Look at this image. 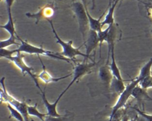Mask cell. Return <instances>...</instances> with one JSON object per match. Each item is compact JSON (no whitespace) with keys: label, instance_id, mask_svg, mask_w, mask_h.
Segmentation results:
<instances>
[{"label":"cell","instance_id":"6da1fadb","mask_svg":"<svg viewBox=\"0 0 152 121\" xmlns=\"http://www.w3.org/2000/svg\"><path fill=\"white\" fill-rule=\"evenodd\" d=\"M16 36H17V39L21 42L18 47L17 49H16L17 52L26 53H28L30 55L36 54V55H37L38 56L39 55H42L49 56V57H50V58H52L54 59L64 60L68 63H70L71 59L62 56L61 55V53H55L52 51L46 50V49H43L42 47L36 46L34 45L28 43V42H27L25 40H22L20 37H18V36L17 34H16Z\"/></svg>","mask_w":152,"mask_h":121},{"label":"cell","instance_id":"7a4b0ae2","mask_svg":"<svg viewBox=\"0 0 152 121\" xmlns=\"http://www.w3.org/2000/svg\"><path fill=\"white\" fill-rule=\"evenodd\" d=\"M48 22L50 24L52 30L55 35V39L56 40V43L59 44L62 48V52L61 53H60L62 56L71 59L74 63H75V57L76 56H81L84 57L86 59H87L88 58L91 59V58L88 56L86 53H84L80 50V49L81 47L82 46H81L77 48H75L72 46V43H73L72 40H69L68 42H64V40H62L59 37L57 33L56 32V30L54 28V26H53V24L52 23V21L51 20H49ZM91 60H93V59H91Z\"/></svg>","mask_w":152,"mask_h":121},{"label":"cell","instance_id":"3957f363","mask_svg":"<svg viewBox=\"0 0 152 121\" xmlns=\"http://www.w3.org/2000/svg\"><path fill=\"white\" fill-rule=\"evenodd\" d=\"M5 77H2L0 79V84L1 87V101H4L7 104H10L14 108L17 109L23 116L25 121H30L29 115L28 114L27 107L28 105L26 103L20 101L12 96L7 90L5 85Z\"/></svg>","mask_w":152,"mask_h":121},{"label":"cell","instance_id":"277c9868","mask_svg":"<svg viewBox=\"0 0 152 121\" xmlns=\"http://www.w3.org/2000/svg\"><path fill=\"white\" fill-rule=\"evenodd\" d=\"M71 8L78 21L79 30L82 35L84 42H85L86 34L89 31V22L86 9L81 1H77L71 4Z\"/></svg>","mask_w":152,"mask_h":121},{"label":"cell","instance_id":"5b68a950","mask_svg":"<svg viewBox=\"0 0 152 121\" xmlns=\"http://www.w3.org/2000/svg\"><path fill=\"white\" fill-rule=\"evenodd\" d=\"M140 80L136 77L131 80V82L126 86L124 91L119 95V97L115 104V105L112 108V111L109 116V119H111L114 114L119 109H122L127 103L128 100L132 96V93L134 88L139 84Z\"/></svg>","mask_w":152,"mask_h":121},{"label":"cell","instance_id":"8992f818","mask_svg":"<svg viewBox=\"0 0 152 121\" xmlns=\"http://www.w3.org/2000/svg\"><path fill=\"white\" fill-rule=\"evenodd\" d=\"M24 56L22 54L21 52H17L16 55L8 57L7 59L12 62L14 63V65L21 71V72L24 74V75L26 74L29 75V76L31 78L33 81L34 82L36 86L39 88V90L41 92L43 91L39 84L36 75L34 74L32 72V71H34V68L31 66H29L26 64V63L24 60Z\"/></svg>","mask_w":152,"mask_h":121},{"label":"cell","instance_id":"52a82bcc","mask_svg":"<svg viewBox=\"0 0 152 121\" xmlns=\"http://www.w3.org/2000/svg\"><path fill=\"white\" fill-rule=\"evenodd\" d=\"M99 62H93L91 63H87V62H83L81 63H76V65L74 67L73 71V78L71 82L68 84L67 87L58 96L60 98L63 96V95L68 91V90L74 84L75 82H76L78 79L81 78L84 75L88 74L92 68H93L95 65H96Z\"/></svg>","mask_w":152,"mask_h":121},{"label":"cell","instance_id":"ba28073f","mask_svg":"<svg viewBox=\"0 0 152 121\" xmlns=\"http://www.w3.org/2000/svg\"><path fill=\"white\" fill-rule=\"evenodd\" d=\"M55 12L54 7L52 4H47L40 8L36 13H30L27 12L26 14V15L28 18H34L36 19V23H37L40 20L46 19L48 21L50 20V18L53 15Z\"/></svg>","mask_w":152,"mask_h":121},{"label":"cell","instance_id":"9c48e42d","mask_svg":"<svg viewBox=\"0 0 152 121\" xmlns=\"http://www.w3.org/2000/svg\"><path fill=\"white\" fill-rule=\"evenodd\" d=\"M84 44H85L86 47V54L88 56L90 57V55L91 52L96 49L98 46H99V40L97 32L89 29L87 34V38L86 40H85Z\"/></svg>","mask_w":152,"mask_h":121},{"label":"cell","instance_id":"30bf717a","mask_svg":"<svg viewBox=\"0 0 152 121\" xmlns=\"http://www.w3.org/2000/svg\"><path fill=\"white\" fill-rule=\"evenodd\" d=\"M41 97L43 100V102L45 104V106L46 107V109L47 110V114L49 116H51V117H60L62 115L59 114L57 112L56 110V107H57V104L59 101V100L61 99L60 98L58 97L57 99L55 100V101L54 103H50L48 101V100H47L46 97V94H45V90L41 92Z\"/></svg>","mask_w":152,"mask_h":121},{"label":"cell","instance_id":"8fae6325","mask_svg":"<svg viewBox=\"0 0 152 121\" xmlns=\"http://www.w3.org/2000/svg\"><path fill=\"white\" fill-rule=\"evenodd\" d=\"M38 58L39 59H40V61L41 62V64H42V68H43V70L42 71L37 75H36V77L39 78H40L41 80H42L46 84L49 83V82H58L62 79H64V78H68L69 77H70L72 74H69L68 75H66L65 76H63V77H52L46 69V67L44 65V63H43V62L42 61V59L40 58V57L39 56V55L38 56Z\"/></svg>","mask_w":152,"mask_h":121},{"label":"cell","instance_id":"7c38bea8","mask_svg":"<svg viewBox=\"0 0 152 121\" xmlns=\"http://www.w3.org/2000/svg\"><path fill=\"white\" fill-rule=\"evenodd\" d=\"M132 97L137 100L138 102H143L144 101H152V97H151L147 90L141 87L138 84L133 90L132 93Z\"/></svg>","mask_w":152,"mask_h":121},{"label":"cell","instance_id":"4fadbf2b","mask_svg":"<svg viewBox=\"0 0 152 121\" xmlns=\"http://www.w3.org/2000/svg\"><path fill=\"white\" fill-rule=\"evenodd\" d=\"M117 35V30L116 27L113 24L112 26H110V28L107 34V36L106 37V39L105 40V42L107 43L108 46V58L109 56V54L111 52V50L113 47H114L115 42L116 38Z\"/></svg>","mask_w":152,"mask_h":121},{"label":"cell","instance_id":"5bb4252c","mask_svg":"<svg viewBox=\"0 0 152 121\" xmlns=\"http://www.w3.org/2000/svg\"><path fill=\"white\" fill-rule=\"evenodd\" d=\"M118 2L119 1L118 0H116L114 2H112L110 4V7H109L107 12L104 17V19L103 21H102V27L104 26V25H107L108 26H112L114 24V21H115L114 17H113L114 11Z\"/></svg>","mask_w":152,"mask_h":121},{"label":"cell","instance_id":"9a60e30c","mask_svg":"<svg viewBox=\"0 0 152 121\" xmlns=\"http://www.w3.org/2000/svg\"><path fill=\"white\" fill-rule=\"evenodd\" d=\"M99 77L100 79L104 82L110 85L113 76L110 71V67L106 66H102L99 70Z\"/></svg>","mask_w":152,"mask_h":121},{"label":"cell","instance_id":"2e32d148","mask_svg":"<svg viewBox=\"0 0 152 121\" xmlns=\"http://www.w3.org/2000/svg\"><path fill=\"white\" fill-rule=\"evenodd\" d=\"M86 12H87V17L88 18V22H89V27L90 29L93 30L94 31H96L97 32L100 31L102 30V21H100V20L102 19V17H103L105 12H104L102 15L98 18H94L93 17H91V15L90 14L88 9H86Z\"/></svg>","mask_w":152,"mask_h":121},{"label":"cell","instance_id":"e0dca14e","mask_svg":"<svg viewBox=\"0 0 152 121\" xmlns=\"http://www.w3.org/2000/svg\"><path fill=\"white\" fill-rule=\"evenodd\" d=\"M110 57H111V62L110 64V71L112 72V74L113 75V76L116 78H118V79L120 80H124L121 74V72L120 70L116 64V60H115V53H114V47H113L111 50V52H110Z\"/></svg>","mask_w":152,"mask_h":121},{"label":"cell","instance_id":"ac0fdd59","mask_svg":"<svg viewBox=\"0 0 152 121\" xmlns=\"http://www.w3.org/2000/svg\"><path fill=\"white\" fill-rule=\"evenodd\" d=\"M124 81V80H120L113 77L109 85L111 90L114 93L119 94V95L124 91L126 88Z\"/></svg>","mask_w":152,"mask_h":121},{"label":"cell","instance_id":"d6986e66","mask_svg":"<svg viewBox=\"0 0 152 121\" xmlns=\"http://www.w3.org/2000/svg\"><path fill=\"white\" fill-rule=\"evenodd\" d=\"M8 21L4 25H1L0 27L1 28H4L6 31L8 32L10 36H16V32H15V24L13 20V18L12 17L11 11L8 12Z\"/></svg>","mask_w":152,"mask_h":121},{"label":"cell","instance_id":"ffe728a7","mask_svg":"<svg viewBox=\"0 0 152 121\" xmlns=\"http://www.w3.org/2000/svg\"><path fill=\"white\" fill-rule=\"evenodd\" d=\"M151 67H152V58L141 68L140 69L139 75L137 77V78L140 80V82L144 78L151 75Z\"/></svg>","mask_w":152,"mask_h":121},{"label":"cell","instance_id":"44dd1931","mask_svg":"<svg viewBox=\"0 0 152 121\" xmlns=\"http://www.w3.org/2000/svg\"><path fill=\"white\" fill-rule=\"evenodd\" d=\"M28 114L29 116H32L37 117L41 121H45V118L48 116L47 113H40L37 109V104L34 106H28L27 107Z\"/></svg>","mask_w":152,"mask_h":121},{"label":"cell","instance_id":"7402d4cb","mask_svg":"<svg viewBox=\"0 0 152 121\" xmlns=\"http://www.w3.org/2000/svg\"><path fill=\"white\" fill-rule=\"evenodd\" d=\"M7 106L10 112L11 117H12L13 118L15 119L18 121H25V119H24L23 116L17 109L14 108L10 104H7Z\"/></svg>","mask_w":152,"mask_h":121},{"label":"cell","instance_id":"603a6c76","mask_svg":"<svg viewBox=\"0 0 152 121\" xmlns=\"http://www.w3.org/2000/svg\"><path fill=\"white\" fill-rule=\"evenodd\" d=\"M110 28V26H108L104 30H101L100 31L97 32L98 34V37H99V46H100V53L101 52V47L102 43L105 42V40L106 39V37L107 36L109 30Z\"/></svg>","mask_w":152,"mask_h":121},{"label":"cell","instance_id":"cb8c5ba5","mask_svg":"<svg viewBox=\"0 0 152 121\" xmlns=\"http://www.w3.org/2000/svg\"><path fill=\"white\" fill-rule=\"evenodd\" d=\"M12 44L20 45L15 42V36H10V37L6 40H1L0 48H6L7 47Z\"/></svg>","mask_w":152,"mask_h":121},{"label":"cell","instance_id":"d4e9b609","mask_svg":"<svg viewBox=\"0 0 152 121\" xmlns=\"http://www.w3.org/2000/svg\"><path fill=\"white\" fill-rule=\"evenodd\" d=\"M141 87L147 90L152 88V75L148 76L142 79L138 84Z\"/></svg>","mask_w":152,"mask_h":121},{"label":"cell","instance_id":"484cf974","mask_svg":"<svg viewBox=\"0 0 152 121\" xmlns=\"http://www.w3.org/2000/svg\"><path fill=\"white\" fill-rule=\"evenodd\" d=\"M17 51L16 49L8 50L6 48H0V57L7 58L8 57L14 56V53H17Z\"/></svg>","mask_w":152,"mask_h":121},{"label":"cell","instance_id":"4316f807","mask_svg":"<svg viewBox=\"0 0 152 121\" xmlns=\"http://www.w3.org/2000/svg\"><path fill=\"white\" fill-rule=\"evenodd\" d=\"M68 120V117L66 115H62L60 117H51V116H46L45 118V121H67Z\"/></svg>","mask_w":152,"mask_h":121},{"label":"cell","instance_id":"83f0119b","mask_svg":"<svg viewBox=\"0 0 152 121\" xmlns=\"http://www.w3.org/2000/svg\"><path fill=\"white\" fill-rule=\"evenodd\" d=\"M132 108L138 113V114H140V115L144 116V117H145L148 121H152V114H147V113H145L144 112L140 110L139 109H138V108H137V107H133Z\"/></svg>","mask_w":152,"mask_h":121},{"label":"cell","instance_id":"f1b7e54d","mask_svg":"<svg viewBox=\"0 0 152 121\" xmlns=\"http://www.w3.org/2000/svg\"><path fill=\"white\" fill-rule=\"evenodd\" d=\"M8 12L11 11V6L15 0H5Z\"/></svg>","mask_w":152,"mask_h":121},{"label":"cell","instance_id":"f546056e","mask_svg":"<svg viewBox=\"0 0 152 121\" xmlns=\"http://www.w3.org/2000/svg\"><path fill=\"white\" fill-rule=\"evenodd\" d=\"M135 119L137 120V121H148L145 117H144V116L138 114L136 116H135Z\"/></svg>","mask_w":152,"mask_h":121},{"label":"cell","instance_id":"4dcf8cb0","mask_svg":"<svg viewBox=\"0 0 152 121\" xmlns=\"http://www.w3.org/2000/svg\"><path fill=\"white\" fill-rule=\"evenodd\" d=\"M80 1L81 2V3L84 6L86 9H87V0H80Z\"/></svg>","mask_w":152,"mask_h":121},{"label":"cell","instance_id":"1f68e13d","mask_svg":"<svg viewBox=\"0 0 152 121\" xmlns=\"http://www.w3.org/2000/svg\"><path fill=\"white\" fill-rule=\"evenodd\" d=\"M121 121H129V118L127 115H124Z\"/></svg>","mask_w":152,"mask_h":121},{"label":"cell","instance_id":"d6a6232c","mask_svg":"<svg viewBox=\"0 0 152 121\" xmlns=\"http://www.w3.org/2000/svg\"><path fill=\"white\" fill-rule=\"evenodd\" d=\"M92 1V9H93L95 7V0H91Z\"/></svg>","mask_w":152,"mask_h":121},{"label":"cell","instance_id":"836d02e7","mask_svg":"<svg viewBox=\"0 0 152 121\" xmlns=\"http://www.w3.org/2000/svg\"><path fill=\"white\" fill-rule=\"evenodd\" d=\"M129 121H137V120H136L135 117H134V118H132V119H131L129 120Z\"/></svg>","mask_w":152,"mask_h":121},{"label":"cell","instance_id":"e575fe53","mask_svg":"<svg viewBox=\"0 0 152 121\" xmlns=\"http://www.w3.org/2000/svg\"><path fill=\"white\" fill-rule=\"evenodd\" d=\"M119 2H120V3H122V1L123 0H118Z\"/></svg>","mask_w":152,"mask_h":121},{"label":"cell","instance_id":"d590c367","mask_svg":"<svg viewBox=\"0 0 152 121\" xmlns=\"http://www.w3.org/2000/svg\"><path fill=\"white\" fill-rule=\"evenodd\" d=\"M30 121H35V120H33L32 118H30Z\"/></svg>","mask_w":152,"mask_h":121},{"label":"cell","instance_id":"8d00e7d4","mask_svg":"<svg viewBox=\"0 0 152 121\" xmlns=\"http://www.w3.org/2000/svg\"><path fill=\"white\" fill-rule=\"evenodd\" d=\"M115 1H116V0H112V2H114Z\"/></svg>","mask_w":152,"mask_h":121},{"label":"cell","instance_id":"74e56055","mask_svg":"<svg viewBox=\"0 0 152 121\" xmlns=\"http://www.w3.org/2000/svg\"><path fill=\"white\" fill-rule=\"evenodd\" d=\"M150 32L151 33V34H152V28H151V31H150Z\"/></svg>","mask_w":152,"mask_h":121},{"label":"cell","instance_id":"f35d334b","mask_svg":"<svg viewBox=\"0 0 152 121\" xmlns=\"http://www.w3.org/2000/svg\"><path fill=\"white\" fill-rule=\"evenodd\" d=\"M0 1H2V0H0Z\"/></svg>","mask_w":152,"mask_h":121}]
</instances>
